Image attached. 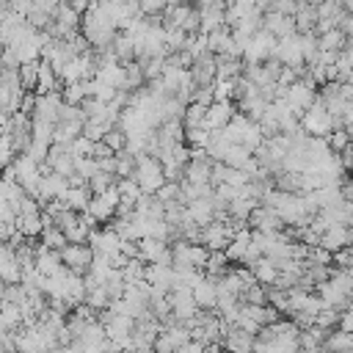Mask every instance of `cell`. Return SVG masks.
Wrapping results in <instances>:
<instances>
[{
  "instance_id": "6da1fadb",
  "label": "cell",
  "mask_w": 353,
  "mask_h": 353,
  "mask_svg": "<svg viewBox=\"0 0 353 353\" xmlns=\"http://www.w3.org/2000/svg\"><path fill=\"white\" fill-rule=\"evenodd\" d=\"M132 176H135V182L141 185L143 193H157L168 182L165 168H163V160L157 154H149V152L135 154V171H132Z\"/></svg>"
},
{
  "instance_id": "7a4b0ae2",
  "label": "cell",
  "mask_w": 353,
  "mask_h": 353,
  "mask_svg": "<svg viewBox=\"0 0 353 353\" xmlns=\"http://www.w3.org/2000/svg\"><path fill=\"white\" fill-rule=\"evenodd\" d=\"M223 132H226V138H229L232 143H243V146H248L251 152L265 141V132H262L259 121L248 119L245 113H234L232 121L223 127Z\"/></svg>"
},
{
  "instance_id": "3957f363",
  "label": "cell",
  "mask_w": 353,
  "mask_h": 353,
  "mask_svg": "<svg viewBox=\"0 0 353 353\" xmlns=\"http://www.w3.org/2000/svg\"><path fill=\"white\" fill-rule=\"evenodd\" d=\"M314 80H312V74H309V69L303 72V77H298L295 83H290L287 88H284V99H287V105L298 113V116H303L312 105H314V99H317V94H314Z\"/></svg>"
},
{
  "instance_id": "277c9868",
  "label": "cell",
  "mask_w": 353,
  "mask_h": 353,
  "mask_svg": "<svg viewBox=\"0 0 353 353\" xmlns=\"http://www.w3.org/2000/svg\"><path fill=\"white\" fill-rule=\"evenodd\" d=\"M342 121L325 108V102L317 97L314 99V105L301 116V127H303V132H309V135H328L334 127H339Z\"/></svg>"
},
{
  "instance_id": "5b68a950",
  "label": "cell",
  "mask_w": 353,
  "mask_h": 353,
  "mask_svg": "<svg viewBox=\"0 0 353 353\" xmlns=\"http://www.w3.org/2000/svg\"><path fill=\"white\" fill-rule=\"evenodd\" d=\"M171 254H174V265L204 270L207 256H210V248H207L204 243H193V240H182V237H176V243L171 245Z\"/></svg>"
},
{
  "instance_id": "8992f818",
  "label": "cell",
  "mask_w": 353,
  "mask_h": 353,
  "mask_svg": "<svg viewBox=\"0 0 353 353\" xmlns=\"http://www.w3.org/2000/svg\"><path fill=\"white\" fill-rule=\"evenodd\" d=\"M276 44H279V39H276L268 28H259V30L251 33V39H248V44H245V50H243V61H245V63H262V61L273 58Z\"/></svg>"
},
{
  "instance_id": "52a82bcc",
  "label": "cell",
  "mask_w": 353,
  "mask_h": 353,
  "mask_svg": "<svg viewBox=\"0 0 353 353\" xmlns=\"http://www.w3.org/2000/svg\"><path fill=\"white\" fill-rule=\"evenodd\" d=\"M119 201H121V196H119V188L113 185V188H108L102 193H91V201H88V210L85 212L94 215L97 223H110L116 218Z\"/></svg>"
},
{
  "instance_id": "ba28073f",
  "label": "cell",
  "mask_w": 353,
  "mask_h": 353,
  "mask_svg": "<svg viewBox=\"0 0 353 353\" xmlns=\"http://www.w3.org/2000/svg\"><path fill=\"white\" fill-rule=\"evenodd\" d=\"M168 301H171V314L179 320V323H190L201 309L193 298V290L190 287H174L168 290Z\"/></svg>"
},
{
  "instance_id": "9c48e42d",
  "label": "cell",
  "mask_w": 353,
  "mask_h": 353,
  "mask_svg": "<svg viewBox=\"0 0 353 353\" xmlns=\"http://www.w3.org/2000/svg\"><path fill=\"white\" fill-rule=\"evenodd\" d=\"M88 243H91V248H94V254H105V256H116L119 251H121V245H124V237L110 226V223H105L102 229L97 226V229H91V237H88Z\"/></svg>"
},
{
  "instance_id": "30bf717a",
  "label": "cell",
  "mask_w": 353,
  "mask_h": 353,
  "mask_svg": "<svg viewBox=\"0 0 353 353\" xmlns=\"http://www.w3.org/2000/svg\"><path fill=\"white\" fill-rule=\"evenodd\" d=\"M61 259H63V265L69 268V270H74V273H88V268H91V259H94V248H91V243L85 245V243H66L63 248H61Z\"/></svg>"
},
{
  "instance_id": "8fae6325",
  "label": "cell",
  "mask_w": 353,
  "mask_h": 353,
  "mask_svg": "<svg viewBox=\"0 0 353 353\" xmlns=\"http://www.w3.org/2000/svg\"><path fill=\"white\" fill-rule=\"evenodd\" d=\"M138 256L143 262H165V265H174L171 245H168V240H160V237H141L138 240Z\"/></svg>"
},
{
  "instance_id": "7c38bea8",
  "label": "cell",
  "mask_w": 353,
  "mask_h": 353,
  "mask_svg": "<svg viewBox=\"0 0 353 353\" xmlns=\"http://www.w3.org/2000/svg\"><path fill=\"white\" fill-rule=\"evenodd\" d=\"M234 113H237V110H234V102H232V99H212V102L207 105L204 127H207V130H223V127L232 121Z\"/></svg>"
},
{
  "instance_id": "4fadbf2b",
  "label": "cell",
  "mask_w": 353,
  "mask_h": 353,
  "mask_svg": "<svg viewBox=\"0 0 353 353\" xmlns=\"http://www.w3.org/2000/svg\"><path fill=\"white\" fill-rule=\"evenodd\" d=\"M218 74V55L215 52H204L190 63V77L196 85H212Z\"/></svg>"
},
{
  "instance_id": "5bb4252c",
  "label": "cell",
  "mask_w": 353,
  "mask_h": 353,
  "mask_svg": "<svg viewBox=\"0 0 353 353\" xmlns=\"http://www.w3.org/2000/svg\"><path fill=\"white\" fill-rule=\"evenodd\" d=\"M61 108H63V94L61 91H47V94L36 97V105H33L30 116H39V119H47V121L55 124L61 119Z\"/></svg>"
},
{
  "instance_id": "9a60e30c",
  "label": "cell",
  "mask_w": 353,
  "mask_h": 353,
  "mask_svg": "<svg viewBox=\"0 0 353 353\" xmlns=\"http://www.w3.org/2000/svg\"><path fill=\"white\" fill-rule=\"evenodd\" d=\"M350 243H353V226L334 223V226H328L325 232H320V245H323L325 251H331V254L347 248Z\"/></svg>"
},
{
  "instance_id": "2e32d148",
  "label": "cell",
  "mask_w": 353,
  "mask_h": 353,
  "mask_svg": "<svg viewBox=\"0 0 353 353\" xmlns=\"http://www.w3.org/2000/svg\"><path fill=\"white\" fill-rule=\"evenodd\" d=\"M262 28H268L276 39H284V36L298 33V28H295V17H292V14L273 11V8H268V11L262 14Z\"/></svg>"
},
{
  "instance_id": "e0dca14e",
  "label": "cell",
  "mask_w": 353,
  "mask_h": 353,
  "mask_svg": "<svg viewBox=\"0 0 353 353\" xmlns=\"http://www.w3.org/2000/svg\"><path fill=\"white\" fill-rule=\"evenodd\" d=\"M69 188V176L58 174V171H44L41 174V185H39V201L41 207L50 201V199H61Z\"/></svg>"
},
{
  "instance_id": "ac0fdd59",
  "label": "cell",
  "mask_w": 353,
  "mask_h": 353,
  "mask_svg": "<svg viewBox=\"0 0 353 353\" xmlns=\"http://www.w3.org/2000/svg\"><path fill=\"white\" fill-rule=\"evenodd\" d=\"M74 154H72V149L69 146H61V143H52L50 146V154H47V171H58V174H63V176H69V174H74Z\"/></svg>"
},
{
  "instance_id": "d6986e66",
  "label": "cell",
  "mask_w": 353,
  "mask_h": 353,
  "mask_svg": "<svg viewBox=\"0 0 353 353\" xmlns=\"http://www.w3.org/2000/svg\"><path fill=\"white\" fill-rule=\"evenodd\" d=\"M190 290H193V298H196L199 309H215L218 306V281L212 276L204 273Z\"/></svg>"
},
{
  "instance_id": "ffe728a7",
  "label": "cell",
  "mask_w": 353,
  "mask_h": 353,
  "mask_svg": "<svg viewBox=\"0 0 353 353\" xmlns=\"http://www.w3.org/2000/svg\"><path fill=\"white\" fill-rule=\"evenodd\" d=\"M248 268H251L254 279H256L259 284H265V287H270V284H276V281H279V265H276V259H273V256L259 254L256 259H251V262H248Z\"/></svg>"
},
{
  "instance_id": "44dd1931",
  "label": "cell",
  "mask_w": 353,
  "mask_h": 353,
  "mask_svg": "<svg viewBox=\"0 0 353 353\" xmlns=\"http://www.w3.org/2000/svg\"><path fill=\"white\" fill-rule=\"evenodd\" d=\"M36 268L44 273V276H52L63 268V259H61V251L58 248H50L44 243L36 245Z\"/></svg>"
},
{
  "instance_id": "7402d4cb",
  "label": "cell",
  "mask_w": 353,
  "mask_h": 353,
  "mask_svg": "<svg viewBox=\"0 0 353 353\" xmlns=\"http://www.w3.org/2000/svg\"><path fill=\"white\" fill-rule=\"evenodd\" d=\"M185 210H188V218L190 221H196L199 226H207L218 212H215V204H212V196H204V199H193V201H188L185 204Z\"/></svg>"
},
{
  "instance_id": "603a6c76",
  "label": "cell",
  "mask_w": 353,
  "mask_h": 353,
  "mask_svg": "<svg viewBox=\"0 0 353 353\" xmlns=\"http://www.w3.org/2000/svg\"><path fill=\"white\" fill-rule=\"evenodd\" d=\"M221 345L232 347V350H254L256 347V334H251L245 328H237V325H229V331L223 334Z\"/></svg>"
},
{
  "instance_id": "cb8c5ba5",
  "label": "cell",
  "mask_w": 353,
  "mask_h": 353,
  "mask_svg": "<svg viewBox=\"0 0 353 353\" xmlns=\"http://www.w3.org/2000/svg\"><path fill=\"white\" fill-rule=\"evenodd\" d=\"M47 91H61V77L52 69V63L47 58H39V77H36V94H47Z\"/></svg>"
},
{
  "instance_id": "d4e9b609",
  "label": "cell",
  "mask_w": 353,
  "mask_h": 353,
  "mask_svg": "<svg viewBox=\"0 0 353 353\" xmlns=\"http://www.w3.org/2000/svg\"><path fill=\"white\" fill-rule=\"evenodd\" d=\"M83 124H85V119H61V121H55V138H52V143L69 146L83 132Z\"/></svg>"
},
{
  "instance_id": "484cf974",
  "label": "cell",
  "mask_w": 353,
  "mask_h": 353,
  "mask_svg": "<svg viewBox=\"0 0 353 353\" xmlns=\"http://www.w3.org/2000/svg\"><path fill=\"white\" fill-rule=\"evenodd\" d=\"M61 201H63L69 210L83 212V210H88V201H91V188H88V185H69V188H66V193L61 196Z\"/></svg>"
},
{
  "instance_id": "4316f807",
  "label": "cell",
  "mask_w": 353,
  "mask_h": 353,
  "mask_svg": "<svg viewBox=\"0 0 353 353\" xmlns=\"http://www.w3.org/2000/svg\"><path fill=\"white\" fill-rule=\"evenodd\" d=\"M345 44H347V33H345L339 25H336V28H331V30L317 33V47H320V50L339 52V50H345Z\"/></svg>"
},
{
  "instance_id": "83f0119b",
  "label": "cell",
  "mask_w": 353,
  "mask_h": 353,
  "mask_svg": "<svg viewBox=\"0 0 353 353\" xmlns=\"http://www.w3.org/2000/svg\"><path fill=\"white\" fill-rule=\"evenodd\" d=\"M229 256H226V251L223 248H218V251H210V256H207V265H204V273L207 276H212V279H218V276H223L229 268Z\"/></svg>"
},
{
  "instance_id": "f1b7e54d",
  "label": "cell",
  "mask_w": 353,
  "mask_h": 353,
  "mask_svg": "<svg viewBox=\"0 0 353 353\" xmlns=\"http://www.w3.org/2000/svg\"><path fill=\"white\" fill-rule=\"evenodd\" d=\"M204 116H207V105L201 102H188L185 113H182V124L185 127H204Z\"/></svg>"
},
{
  "instance_id": "f546056e",
  "label": "cell",
  "mask_w": 353,
  "mask_h": 353,
  "mask_svg": "<svg viewBox=\"0 0 353 353\" xmlns=\"http://www.w3.org/2000/svg\"><path fill=\"white\" fill-rule=\"evenodd\" d=\"M41 243L44 245H50V248H63L69 240H66V234H63V229L61 226H55V223H50V226H44L41 229Z\"/></svg>"
},
{
  "instance_id": "4dcf8cb0",
  "label": "cell",
  "mask_w": 353,
  "mask_h": 353,
  "mask_svg": "<svg viewBox=\"0 0 353 353\" xmlns=\"http://www.w3.org/2000/svg\"><path fill=\"white\" fill-rule=\"evenodd\" d=\"M325 138H328V146H331L334 152H345V149L350 146V141H353V135H350L347 127H334Z\"/></svg>"
},
{
  "instance_id": "1f68e13d",
  "label": "cell",
  "mask_w": 353,
  "mask_h": 353,
  "mask_svg": "<svg viewBox=\"0 0 353 353\" xmlns=\"http://www.w3.org/2000/svg\"><path fill=\"white\" fill-rule=\"evenodd\" d=\"M210 141V130L207 127H185V143L190 149H204Z\"/></svg>"
},
{
  "instance_id": "d6a6232c",
  "label": "cell",
  "mask_w": 353,
  "mask_h": 353,
  "mask_svg": "<svg viewBox=\"0 0 353 353\" xmlns=\"http://www.w3.org/2000/svg\"><path fill=\"white\" fill-rule=\"evenodd\" d=\"M116 174H110V171H97L94 176H88V188H91V193H102V190H108V188H113L116 185Z\"/></svg>"
},
{
  "instance_id": "836d02e7",
  "label": "cell",
  "mask_w": 353,
  "mask_h": 353,
  "mask_svg": "<svg viewBox=\"0 0 353 353\" xmlns=\"http://www.w3.org/2000/svg\"><path fill=\"white\" fill-rule=\"evenodd\" d=\"M36 77H39V61H28L19 66V80H22V88L25 91H36Z\"/></svg>"
},
{
  "instance_id": "e575fe53",
  "label": "cell",
  "mask_w": 353,
  "mask_h": 353,
  "mask_svg": "<svg viewBox=\"0 0 353 353\" xmlns=\"http://www.w3.org/2000/svg\"><path fill=\"white\" fill-rule=\"evenodd\" d=\"M17 157V152H14V143H11V135L0 127V171L3 168H8L11 165V160Z\"/></svg>"
},
{
  "instance_id": "d590c367",
  "label": "cell",
  "mask_w": 353,
  "mask_h": 353,
  "mask_svg": "<svg viewBox=\"0 0 353 353\" xmlns=\"http://www.w3.org/2000/svg\"><path fill=\"white\" fill-rule=\"evenodd\" d=\"M94 146H97V141H91V138H88V135H83V132L69 143V149H72V154H74V157H88V154L94 157Z\"/></svg>"
},
{
  "instance_id": "8d00e7d4",
  "label": "cell",
  "mask_w": 353,
  "mask_h": 353,
  "mask_svg": "<svg viewBox=\"0 0 353 353\" xmlns=\"http://www.w3.org/2000/svg\"><path fill=\"white\" fill-rule=\"evenodd\" d=\"M138 6H141V14L143 17H163L168 0H138Z\"/></svg>"
},
{
  "instance_id": "74e56055",
  "label": "cell",
  "mask_w": 353,
  "mask_h": 353,
  "mask_svg": "<svg viewBox=\"0 0 353 353\" xmlns=\"http://www.w3.org/2000/svg\"><path fill=\"white\" fill-rule=\"evenodd\" d=\"M342 91H345L347 99H353V72L347 74V80H342Z\"/></svg>"
},
{
  "instance_id": "f35d334b",
  "label": "cell",
  "mask_w": 353,
  "mask_h": 353,
  "mask_svg": "<svg viewBox=\"0 0 353 353\" xmlns=\"http://www.w3.org/2000/svg\"><path fill=\"white\" fill-rule=\"evenodd\" d=\"M3 52H6V39H3V33H0V58H3Z\"/></svg>"
},
{
  "instance_id": "ab89813d",
  "label": "cell",
  "mask_w": 353,
  "mask_h": 353,
  "mask_svg": "<svg viewBox=\"0 0 353 353\" xmlns=\"http://www.w3.org/2000/svg\"><path fill=\"white\" fill-rule=\"evenodd\" d=\"M0 85H3V66H0Z\"/></svg>"
},
{
  "instance_id": "60d3db41",
  "label": "cell",
  "mask_w": 353,
  "mask_h": 353,
  "mask_svg": "<svg viewBox=\"0 0 353 353\" xmlns=\"http://www.w3.org/2000/svg\"><path fill=\"white\" fill-rule=\"evenodd\" d=\"M350 185H353V182H350Z\"/></svg>"
}]
</instances>
